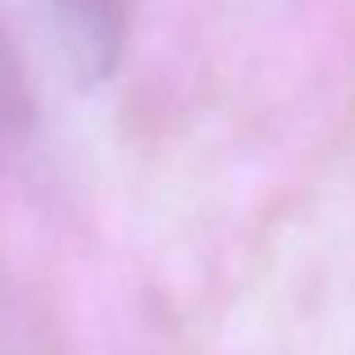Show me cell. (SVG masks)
<instances>
[{
  "mask_svg": "<svg viewBox=\"0 0 355 355\" xmlns=\"http://www.w3.org/2000/svg\"><path fill=\"white\" fill-rule=\"evenodd\" d=\"M63 77L81 90L113 81L126 50V0H41Z\"/></svg>",
  "mask_w": 355,
  "mask_h": 355,
  "instance_id": "1",
  "label": "cell"
}]
</instances>
